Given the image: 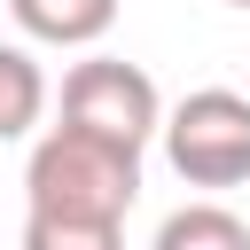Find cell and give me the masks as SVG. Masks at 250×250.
Wrapping results in <instances>:
<instances>
[{
	"label": "cell",
	"mask_w": 250,
	"mask_h": 250,
	"mask_svg": "<svg viewBox=\"0 0 250 250\" xmlns=\"http://www.w3.org/2000/svg\"><path fill=\"white\" fill-rule=\"evenodd\" d=\"M47 117V70L31 62V47L0 39V141H23Z\"/></svg>",
	"instance_id": "obj_5"
},
{
	"label": "cell",
	"mask_w": 250,
	"mask_h": 250,
	"mask_svg": "<svg viewBox=\"0 0 250 250\" xmlns=\"http://www.w3.org/2000/svg\"><path fill=\"white\" fill-rule=\"evenodd\" d=\"M227 8H250V0H227Z\"/></svg>",
	"instance_id": "obj_8"
},
{
	"label": "cell",
	"mask_w": 250,
	"mask_h": 250,
	"mask_svg": "<svg viewBox=\"0 0 250 250\" xmlns=\"http://www.w3.org/2000/svg\"><path fill=\"white\" fill-rule=\"evenodd\" d=\"M133 203H141V156H133V148L94 141V133H70V125H47V133L31 141L23 211H47V219H109V227H125Z\"/></svg>",
	"instance_id": "obj_1"
},
{
	"label": "cell",
	"mask_w": 250,
	"mask_h": 250,
	"mask_svg": "<svg viewBox=\"0 0 250 250\" xmlns=\"http://www.w3.org/2000/svg\"><path fill=\"white\" fill-rule=\"evenodd\" d=\"M62 125L70 133H94V141H117V148H148L156 141V125H164V94H156V78L141 70V62H125V55H86V62H70V78H62Z\"/></svg>",
	"instance_id": "obj_3"
},
{
	"label": "cell",
	"mask_w": 250,
	"mask_h": 250,
	"mask_svg": "<svg viewBox=\"0 0 250 250\" xmlns=\"http://www.w3.org/2000/svg\"><path fill=\"white\" fill-rule=\"evenodd\" d=\"M156 141H164V164L188 188H242L250 180V94L195 86L188 102L164 109Z\"/></svg>",
	"instance_id": "obj_2"
},
{
	"label": "cell",
	"mask_w": 250,
	"mask_h": 250,
	"mask_svg": "<svg viewBox=\"0 0 250 250\" xmlns=\"http://www.w3.org/2000/svg\"><path fill=\"white\" fill-rule=\"evenodd\" d=\"M23 250H125V227H109V219H47V211H23Z\"/></svg>",
	"instance_id": "obj_7"
},
{
	"label": "cell",
	"mask_w": 250,
	"mask_h": 250,
	"mask_svg": "<svg viewBox=\"0 0 250 250\" xmlns=\"http://www.w3.org/2000/svg\"><path fill=\"white\" fill-rule=\"evenodd\" d=\"M16 31L39 47H94L117 23V0H8Z\"/></svg>",
	"instance_id": "obj_4"
},
{
	"label": "cell",
	"mask_w": 250,
	"mask_h": 250,
	"mask_svg": "<svg viewBox=\"0 0 250 250\" xmlns=\"http://www.w3.org/2000/svg\"><path fill=\"white\" fill-rule=\"evenodd\" d=\"M148 250H250V227L227 211V203H180Z\"/></svg>",
	"instance_id": "obj_6"
}]
</instances>
